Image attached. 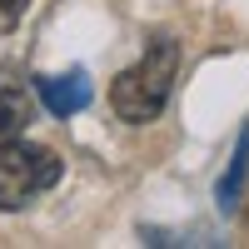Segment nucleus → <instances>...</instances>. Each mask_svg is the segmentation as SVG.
<instances>
[{
	"mask_svg": "<svg viewBox=\"0 0 249 249\" xmlns=\"http://www.w3.org/2000/svg\"><path fill=\"white\" fill-rule=\"evenodd\" d=\"M65 164L45 144H25V140H0V210H20L35 195H45L50 184H60Z\"/></svg>",
	"mask_w": 249,
	"mask_h": 249,
	"instance_id": "obj_2",
	"label": "nucleus"
},
{
	"mask_svg": "<svg viewBox=\"0 0 249 249\" xmlns=\"http://www.w3.org/2000/svg\"><path fill=\"white\" fill-rule=\"evenodd\" d=\"M175 70H179V45H175L170 35H155L150 50H144V60L130 65V70L110 85L115 115L130 120V124H150V120L164 110L170 90H175Z\"/></svg>",
	"mask_w": 249,
	"mask_h": 249,
	"instance_id": "obj_1",
	"label": "nucleus"
},
{
	"mask_svg": "<svg viewBox=\"0 0 249 249\" xmlns=\"http://www.w3.org/2000/svg\"><path fill=\"white\" fill-rule=\"evenodd\" d=\"M25 124H30V100H25V90L0 85V140H15Z\"/></svg>",
	"mask_w": 249,
	"mask_h": 249,
	"instance_id": "obj_5",
	"label": "nucleus"
},
{
	"mask_svg": "<svg viewBox=\"0 0 249 249\" xmlns=\"http://www.w3.org/2000/svg\"><path fill=\"white\" fill-rule=\"evenodd\" d=\"M25 10H30V0H0V35H10L25 20Z\"/></svg>",
	"mask_w": 249,
	"mask_h": 249,
	"instance_id": "obj_6",
	"label": "nucleus"
},
{
	"mask_svg": "<svg viewBox=\"0 0 249 249\" xmlns=\"http://www.w3.org/2000/svg\"><path fill=\"white\" fill-rule=\"evenodd\" d=\"M244 175H249V130L239 135V144H234V160H230V170H224V179H219V210H234V204H239Z\"/></svg>",
	"mask_w": 249,
	"mask_h": 249,
	"instance_id": "obj_4",
	"label": "nucleus"
},
{
	"mask_svg": "<svg viewBox=\"0 0 249 249\" xmlns=\"http://www.w3.org/2000/svg\"><path fill=\"white\" fill-rule=\"evenodd\" d=\"M35 90H40V100H45V110L50 115H80L90 105V75L85 70H65V75H40L35 80Z\"/></svg>",
	"mask_w": 249,
	"mask_h": 249,
	"instance_id": "obj_3",
	"label": "nucleus"
}]
</instances>
